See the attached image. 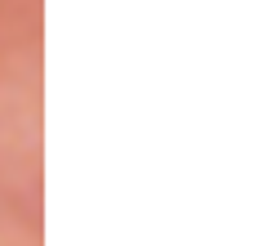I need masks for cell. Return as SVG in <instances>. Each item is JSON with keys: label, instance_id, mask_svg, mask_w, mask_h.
<instances>
[{"label": "cell", "instance_id": "cell-1", "mask_svg": "<svg viewBox=\"0 0 255 246\" xmlns=\"http://www.w3.org/2000/svg\"><path fill=\"white\" fill-rule=\"evenodd\" d=\"M0 246H40V0H0Z\"/></svg>", "mask_w": 255, "mask_h": 246}]
</instances>
